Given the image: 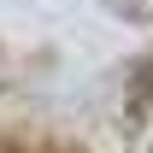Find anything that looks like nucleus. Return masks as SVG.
Wrapping results in <instances>:
<instances>
[]
</instances>
